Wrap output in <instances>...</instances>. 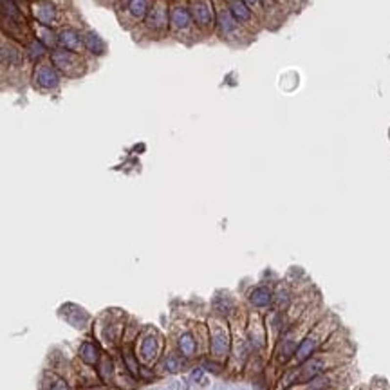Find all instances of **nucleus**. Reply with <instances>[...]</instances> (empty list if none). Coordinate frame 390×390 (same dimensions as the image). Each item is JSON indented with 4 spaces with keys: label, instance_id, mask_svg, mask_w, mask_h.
I'll use <instances>...</instances> for the list:
<instances>
[{
    "label": "nucleus",
    "instance_id": "f257e3e1",
    "mask_svg": "<svg viewBox=\"0 0 390 390\" xmlns=\"http://www.w3.org/2000/svg\"><path fill=\"white\" fill-rule=\"evenodd\" d=\"M51 64L54 69L62 74V78H82L87 72V56L82 53L67 51V49L56 47L51 51Z\"/></svg>",
    "mask_w": 390,
    "mask_h": 390
},
{
    "label": "nucleus",
    "instance_id": "f03ea898",
    "mask_svg": "<svg viewBox=\"0 0 390 390\" xmlns=\"http://www.w3.org/2000/svg\"><path fill=\"white\" fill-rule=\"evenodd\" d=\"M334 327H336V318L322 320V325H316L307 336L303 338V340H300L298 347H296V352H295V360L302 365L303 361H307L309 358H313L314 352L318 350L320 343L324 342L325 338L331 336V332L334 331Z\"/></svg>",
    "mask_w": 390,
    "mask_h": 390
},
{
    "label": "nucleus",
    "instance_id": "7ed1b4c3",
    "mask_svg": "<svg viewBox=\"0 0 390 390\" xmlns=\"http://www.w3.org/2000/svg\"><path fill=\"white\" fill-rule=\"evenodd\" d=\"M215 33L220 40L231 45H244L246 43V29L231 17L226 7L215 11Z\"/></svg>",
    "mask_w": 390,
    "mask_h": 390
},
{
    "label": "nucleus",
    "instance_id": "20e7f679",
    "mask_svg": "<svg viewBox=\"0 0 390 390\" xmlns=\"http://www.w3.org/2000/svg\"><path fill=\"white\" fill-rule=\"evenodd\" d=\"M168 22H170V7L166 0H155L150 6L147 17L143 18V29L150 35V38H161L168 33Z\"/></svg>",
    "mask_w": 390,
    "mask_h": 390
},
{
    "label": "nucleus",
    "instance_id": "39448f33",
    "mask_svg": "<svg viewBox=\"0 0 390 390\" xmlns=\"http://www.w3.org/2000/svg\"><path fill=\"white\" fill-rule=\"evenodd\" d=\"M168 31L181 42H186L192 38L194 31H197V29H195V24H194V20H192L188 6H184V4H175V6L170 7Z\"/></svg>",
    "mask_w": 390,
    "mask_h": 390
},
{
    "label": "nucleus",
    "instance_id": "423d86ee",
    "mask_svg": "<svg viewBox=\"0 0 390 390\" xmlns=\"http://www.w3.org/2000/svg\"><path fill=\"white\" fill-rule=\"evenodd\" d=\"M188 9L199 33L210 35L215 31V9L210 0H190Z\"/></svg>",
    "mask_w": 390,
    "mask_h": 390
},
{
    "label": "nucleus",
    "instance_id": "0eeeda50",
    "mask_svg": "<svg viewBox=\"0 0 390 390\" xmlns=\"http://www.w3.org/2000/svg\"><path fill=\"white\" fill-rule=\"evenodd\" d=\"M62 83V74H60L54 65L51 64V60H42L38 62L33 71V85L36 90L42 92H51V90L58 89Z\"/></svg>",
    "mask_w": 390,
    "mask_h": 390
},
{
    "label": "nucleus",
    "instance_id": "6e6552de",
    "mask_svg": "<svg viewBox=\"0 0 390 390\" xmlns=\"http://www.w3.org/2000/svg\"><path fill=\"white\" fill-rule=\"evenodd\" d=\"M56 42H58V47L85 54V51H83V33H80L74 27H64V29L56 31Z\"/></svg>",
    "mask_w": 390,
    "mask_h": 390
},
{
    "label": "nucleus",
    "instance_id": "1a4fd4ad",
    "mask_svg": "<svg viewBox=\"0 0 390 390\" xmlns=\"http://www.w3.org/2000/svg\"><path fill=\"white\" fill-rule=\"evenodd\" d=\"M226 9L230 11V15L235 18L244 29L248 31V27L255 24V13L253 9L244 2V0H226Z\"/></svg>",
    "mask_w": 390,
    "mask_h": 390
},
{
    "label": "nucleus",
    "instance_id": "9d476101",
    "mask_svg": "<svg viewBox=\"0 0 390 390\" xmlns=\"http://www.w3.org/2000/svg\"><path fill=\"white\" fill-rule=\"evenodd\" d=\"M329 368V360L324 358V356H318V358H309L307 361H303L300 367V372H298V381L300 383H307L313 378L324 374L325 370Z\"/></svg>",
    "mask_w": 390,
    "mask_h": 390
},
{
    "label": "nucleus",
    "instance_id": "9b49d317",
    "mask_svg": "<svg viewBox=\"0 0 390 390\" xmlns=\"http://www.w3.org/2000/svg\"><path fill=\"white\" fill-rule=\"evenodd\" d=\"M83 51H85L87 56L100 58V56H105L107 54V43L98 33H94V31H85V33H83Z\"/></svg>",
    "mask_w": 390,
    "mask_h": 390
},
{
    "label": "nucleus",
    "instance_id": "f8f14e48",
    "mask_svg": "<svg viewBox=\"0 0 390 390\" xmlns=\"http://www.w3.org/2000/svg\"><path fill=\"white\" fill-rule=\"evenodd\" d=\"M0 62L6 65L7 69H20L25 62V53L20 51L13 43H2L0 49Z\"/></svg>",
    "mask_w": 390,
    "mask_h": 390
},
{
    "label": "nucleus",
    "instance_id": "ddd939ff",
    "mask_svg": "<svg viewBox=\"0 0 390 390\" xmlns=\"http://www.w3.org/2000/svg\"><path fill=\"white\" fill-rule=\"evenodd\" d=\"M298 343H300V338L296 336V331L284 332V334L280 336V345H278V349H277L278 360L282 361V363H285V361H289L291 358H295Z\"/></svg>",
    "mask_w": 390,
    "mask_h": 390
},
{
    "label": "nucleus",
    "instance_id": "4468645a",
    "mask_svg": "<svg viewBox=\"0 0 390 390\" xmlns=\"http://www.w3.org/2000/svg\"><path fill=\"white\" fill-rule=\"evenodd\" d=\"M230 347V336L222 325H215L212 329V352L215 356H226Z\"/></svg>",
    "mask_w": 390,
    "mask_h": 390
},
{
    "label": "nucleus",
    "instance_id": "2eb2a0df",
    "mask_svg": "<svg viewBox=\"0 0 390 390\" xmlns=\"http://www.w3.org/2000/svg\"><path fill=\"white\" fill-rule=\"evenodd\" d=\"M249 303L257 309H266L269 307L275 300V293H273L267 285H259V287H255L248 296Z\"/></svg>",
    "mask_w": 390,
    "mask_h": 390
},
{
    "label": "nucleus",
    "instance_id": "dca6fc26",
    "mask_svg": "<svg viewBox=\"0 0 390 390\" xmlns=\"http://www.w3.org/2000/svg\"><path fill=\"white\" fill-rule=\"evenodd\" d=\"M148 9H150L148 0H127L125 2V11L134 22H139L147 17Z\"/></svg>",
    "mask_w": 390,
    "mask_h": 390
},
{
    "label": "nucleus",
    "instance_id": "f3484780",
    "mask_svg": "<svg viewBox=\"0 0 390 390\" xmlns=\"http://www.w3.org/2000/svg\"><path fill=\"white\" fill-rule=\"evenodd\" d=\"M177 349L184 358H192L197 350V342L192 332H181L177 338Z\"/></svg>",
    "mask_w": 390,
    "mask_h": 390
},
{
    "label": "nucleus",
    "instance_id": "a211bd4d",
    "mask_svg": "<svg viewBox=\"0 0 390 390\" xmlns=\"http://www.w3.org/2000/svg\"><path fill=\"white\" fill-rule=\"evenodd\" d=\"M155 354H157V338H154V336L145 338V340H143V343H141L143 360H147V361L154 360Z\"/></svg>",
    "mask_w": 390,
    "mask_h": 390
},
{
    "label": "nucleus",
    "instance_id": "6ab92c4d",
    "mask_svg": "<svg viewBox=\"0 0 390 390\" xmlns=\"http://www.w3.org/2000/svg\"><path fill=\"white\" fill-rule=\"evenodd\" d=\"M80 356H82V360L85 361L87 365H94L96 361H98V358H100V352H98V349H96L90 342H85V343H82Z\"/></svg>",
    "mask_w": 390,
    "mask_h": 390
},
{
    "label": "nucleus",
    "instance_id": "aec40b11",
    "mask_svg": "<svg viewBox=\"0 0 390 390\" xmlns=\"http://www.w3.org/2000/svg\"><path fill=\"white\" fill-rule=\"evenodd\" d=\"M331 385V379L329 376H325V374H320L316 378H313L311 381H307V390H325L327 387Z\"/></svg>",
    "mask_w": 390,
    "mask_h": 390
},
{
    "label": "nucleus",
    "instance_id": "412c9836",
    "mask_svg": "<svg viewBox=\"0 0 390 390\" xmlns=\"http://www.w3.org/2000/svg\"><path fill=\"white\" fill-rule=\"evenodd\" d=\"M0 11L7 15L11 20H18L20 18V13H18V7L13 4L11 0H0Z\"/></svg>",
    "mask_w": 390,
    "mask_h": 390
},
{
    "label": "nucleus",
    "instance_id": "4be33fe9",
    "mask_svg": "<svg viewBox=\"0 0 390 390\" xmlns=\"http://www.w3.org/2000/svg\"><path fill=\"white\" fill-rule=\"evenodd\" d=\"M275 300H277V305L280 309H284V307H287V305H291V291L278 289L277 293H275Z\"/></svg>",
    "mask_w": 390,
    "mask_h": 390
},
{
    "label": "nucleus",
    "instance_id": "5701e85b",
    "mask_svg": "<svg viewBox=\"0 0 390 390\" xmlns=\"http://www.w3.org/2000/svg\"><path fill=\"white\" fill-rule=\"evenodd\" d=\"M166 370H170V372H177L179 368H181V360H179L175 354H170L168 358H166Z\"/></svg>",
    "mask_w": 390,
    "mask_h": 390
},
{
    "label": "nucleus",
    "instance_id": "b1692460",
    "mask_svg": "<svg viewBox=\"0 0 390 390\" xmlns=\"http://www.w3.org/2000/svg\"><path fill=\"white\" fill-rule=\"evenodd\" d=\"M123 358H125V363H127V367H129L130 372L134 374V376H137V363H136V360H134V356H130L129 350H125Z\"/></svg>",
    "mask_w": 390,
    "mask_h": 390
},
{
    "label": "nucleus",
    "instance_id": "393cba45",
    "mask_svg": "<svg viewBox=\"0 0 390 390\" xmlns=\"http://www.w3.org/2000/svg\"><path fill=\"white\" fill-rule=\"evenodd\" d=\"M51 390H69V387L65 385L64 379H54L53 387H51Z\"/></svg>",
    "mask_w": 390,
    "mask_h": 390
},
{
    "label": "nucleus",
    "instance_id": "a878e982",
    "mask_svg": "<svg viewBox=\"0 0 390 390\" xmlns=\"http://www.w3.org/2000/svg\"><path fill=\"white\" fill-rule=\"evenodd\" d=\"M244 2H246V4H248V6L251 7V9H253V7H260V6H262V0H244Z\"/></svg>",
    "mask_w": 390,
    "mask_h": 390
},
{
    "label": "nucleus",
    "instance_id": "bb28decb",
    "mask_svg": "<svg viewBox=\"0 0 390 390\" xmlns=\"http://www.w3.org/2000/svg\"><path fill=\"white\" fill-rule=\"evenodd\" d=\"M0 49H2V43H0Z\"/></svg>",
    "mask_w": 390,
    "mask_h": 390
}]
</instances>
